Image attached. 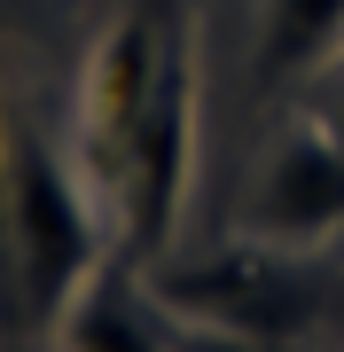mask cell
Here are the masks:
<instances>
[{"label": "cell", "mask_w": 344, "mask_h": 352, "mask_svg": "<svg viewBox=\"0 0 344 352\" xmlns=\"http://www.w3.org/2000/svg\"><path fill=\"white\" fill-rule=\"evenodd\" d=\"M87 180L32 133L8 141L0 164V329H55L78 282L102 266V219H94Z\"/></svg>", "instance_id": "cell-1"}, {"label": "cell", "mask_w": 344, "mask_h": 352, "mask_svg": "<svg viewBox=\"0 0 344 352\" xmlns=\"http://www.w3.org/2000/svg\"><path fill=\"white\" fill-rule=\"evenodd\" d=\"M188 180H196V39L180 24V39L165 47V71H157V87H149V110H141V126H133L117 196H110L117 251L133 266H157L165 243L180 235Z\"/></svg>", "instance_id": "cell-2"}, {"label": "cell", "mask_w": 344, "mask_h": 352, "mask_svg": "<svg viewBox=\"0 0 344 352\" xmlns=\"http://www.w3.org/2000/svg\"><path fill=\"white\" fill-rule=\"evenodd\" d=\"M188 24V0H126L117 24L102 32V47L87 55V87H78V180L94 196H117L133 126L149 110V87L165 71V47Z\"/></svg>", "instance_id": "cell-3"}, {"label": "cell", "mask_w": 344, "mask_h": 352, "mask_svg": "<svg viewBox=\"0 0 344 352\" xmlns=\"http://www.w3.org/2000/svg\"><path fill=\"white\" fill-rule=\"evenodd\" d=\"M149 289L165 298L172 321H211V329H242V337H274L290 344L297 329L313 321V282L297 251H274V243H227V251L204 258H165V266H141Z\"/></svg>", "instance_id": "cell-4"}, {"label": "cell", "mask_w": 344, "mask_h": 352, "mask_svg": "<svg viewBox=\"0 0 344 352\" xmlns=\"http://www.w3.org/2000/svg\"><path fill=\"white\" fill-rule=\"evenodd\" d=\"M242 235L274 251H321L344 235V141L321 118H297L266 141L242 196Z\"/></svg>", "instance_id": "cell-5"}, {"label": "cell", "mask_w": 344, "mask_h": 352, "mask_svg": "<svg viewBox=\"0 0 344 352\" xmlns=\"http://www.w3.org/2000/svg\"><path fill=\"white\" fill-rule=\"evenodd\" d=\"M55 337H63V352H172V314L149 289V274L117 251L78 282Z\"/></svg>", "instance_id": "cell-6"}, {"label": "cell", "mask_w": 344, "mask_h": 352, "mask_svg": "<svg viewBox=\"0 0 344 352\" xmlns=\"http://www.w3.org/2000/svg\"><path fill=\"white\" fill-rule=\"evenodd\" d=\"M344 47V0H258V71L297 78Z\"/></svg>", "instance_id": "cell-7"}, {"label": "cell", "mask_w": 344, "mask_h": 352, "mask_svg": "<svg viewBox=\"0 0 344 352\" xmlns=\"http://www.w3.org/2000/svg\"><path fill=\"white\" fill-rule=\"evenodd\" d=\"M172 352H290V344L242 337V329H211V321H172Z\"/></svg>", "instance_id": "cell-8"}, {"label": "cell", "mask_w": 344, "mask_h": 352, "mask_svg": "<svg viewBox=\"0 0 344 352\" xmlns=\"http://www.w3.org/2000/svg\"><path fill=\"white\" fill-rule=\"evenodd\" d=\"M313 118H321V126H329V133L344 141V47L329 55V63H321V94H313Z\"/></svg>", "instance_id": "cell-9"}]
</instances>
